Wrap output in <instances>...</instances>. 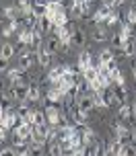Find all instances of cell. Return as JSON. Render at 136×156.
Instances as JSON below:
<instances>
[{
  "label": "cell",
  "mask_w": 136,
  "mask_h": 156,
  "mask_svg": "<svg viewBox=\"0 0 136 156\" xmlns=\"http://www.w3.org/2000/svg\"><path fill=\"white\" fill-rule=\"evenodd\" d=\"M27 94H29V84L25 82H19V84H13L8 88V97L10 99H17V101H27Z\"/></svg>",
  "instance_id": "6da1fadb"
},
{
  "label": "cell",
  "mask_w": 136,
  "mask_h": 156,
  "mask_svg": "<svg viewBox=\"0 0 136 156\" xmlns=\"http://www.w3.org/2000/svg\"><path fill=\"white\" fill-rule=\"evenodd\" d=\"M112 129H113V136H116L118 140H122V144H128V140H130V129H132V127H126V123H124V121H113V123H112Z\"/></svg>",
  "instance_id": "7a4b0ae2"
},
{
  "label": "cell",
  "mask_w": 136,
  "mask_h": 156,
  "mask_svg": "<svg viewBox=\"0 0 136 156\" xmlns=\"http://www.w3.org/2000/svg\"><path fill=\"white\" fill-rule=\"evenodd\" d=\"M46 138H48V125H33L29 142L31 144H46Z\"/></svg>",
  "instance_id": "3957f363"
},
{
  "label": "cell",
  "mask_w": 136,
  "mask_h": 156,
  "mask_svg": "<svg viewBox=\"0 0 136 156\" xmlns=\"http://www.w3.org/2000/svg\"><path fill=\"white\" fill-rule=\"evenodd\" d=\"M43 111H46V115H48V123H50V125H56V127H58L64 115H62V113L58 111L56 105H48V107H46Z\"/></svg>",
  "instance_id": "277c9868"
},
{
  "label": "cell",
  "mask_w": 136,
  "mask_h": 156,
  "mask_svg": "<svg viewBox=\"0 0 136 156\" xmlns=\"http://www.w3.org/2000/svg\"><path fill=\"white\" fill-rule=\"evenodd\" d=\"M76 107H79L80 111H85V113H89V111L95 109V101H93V93H87V94H80L79 103H76Z\"/></svg>",
  "instance_id": "5b68a950"
},
{
  "label": "cell",
  "mask_w": 136,
  "mask_h": 156,
  "mask_svg": "<svg viewBox=\"0 0 136 156\" xmlns=\"http://www.w3.org/2000/svg\"><path fill=\"white\" fill-rule=\"evenodd\" d=\"M21 123V117L17 115V111H8V113H2V127H17Z\"/></svg>",
  "instance_id": "8992f818"
},
{
  "label": "cell",
  "mask_w": 136,
  "mask_h": 156,
  "mask_svg": "<svg viewBox=\"0 0 136 156\" xmlns=\"http://www.w3.org/2000/svg\"><path fill=\"white\" fill-rule=\"evenodd\" d=\"M35 54H37V64H39L41 68H48V66H50V58H52V54H50L48 49H46V45L35 47Z\"/></svg>",
  "instance_id": "52a82bcc"
},
{
  "label": "cell",
  "mask_w": 136,
  "mask_h": 156,
  "mask_svg": "<svg viewBox=\"0 0 136 156\" xmlns=\"http://www.w3.org/2000/svg\"><path fill=\"white\" fill-rule=\"evenodd\" d=\"M31 132H33V123H29V121H21V123L15 127V133L21 136V138H25L27 142H29V138H31Z\"/></svg>",
  "instance_id": "ba28073f"
},
{
  "label": "cell",
  "mask_w": 136,
  "mask_h": 156,
  "mask_svg": "<svg viewBox=\"0 0 136 156\" xmlns=\"http://www.w3.org/2000/svg\"><path fill=\"white\" fill-rule=\"evenodd\" d=\"M112 12H113V8H105V6H103V8H99L95 15L91 16V19H93V23H97V25H105Z\"/></svg>",
  "instance_id": "9c48e42d"
},
{
  "label": "cell",
  "mask_w": 136,
  "mask_h": 156,
  "mask_svg": "<svg viewBox=\"0 0 136 156\" xmlns=\"http://www.w3.org/2000/svg\"><path fill=\"white\" fill-rule=\"evenodd\" d=\"M8 80H10V84H19V82H21V78H25V70L23 68H19V66H17V68H8Z\"/></svg>",
  "instance_id": "30bf717a"
},
{
  "label": "cell",
  "mask_w": 136,
  "mask_h": 156,
  "mask_svg": "<svg viewBox=\"0 0 136 156\" xmlns=\"http://www.w3.org/2000/svg\"><path fill=\"white\" fill-rule=\"evenodd\" d=\"M19 43L33 47V29H21L19 31Z\"/></svg>",
  "instance_id": "8fae6325"
},
{
  "label": "cell",
  "mask_w": 136,
  "mask_h": 156,
  "mask_svg": "<svg viewBox=\"0 0 136 156\" xmlns=\"http://www.w3.org/2000/svg\"><path fill=\"white\" fill-rule=\"evenodd\" d=\"M62 47H64V45H62V41H60L56 35H54V37H50L48 41H46V49H48L50 54H58Z\"/></svg>",
  "instance_id": "7c38bea8"
},
{
  "label": "cell",
  "mask_w": 136,
  "mask_h": 156,
  "mask_svg": "<svg viewBox=\"0 0 136 156\" xmlns=\"http://www.w3.org/2000/svg\"><path fill=\"white\" fill-rule=\"evenodd\" d=\"M85 43H87V35H85V31H83V29H74V31H72V45L83 47Z\"/></svg>",
  "instance_id": "4fadbf2b"
},
{
  "label": "cell",
  "mask_w": 136,
  "mask_h": 156,
  "mask_svg": "<svg viewBox=\"0 0 136 156\" xmlns=\"http://www.w3.org/2000/svg\"><path fill=\"white\" fill-rule=\"evenodd\" d=\"M93 41H97V43H105L107 41V29L103 25H97V29L93 31Z\"/></svg>",
  "instance_id": "5bb4252c"
},
{
  "label": "cell",
  "mask_w": 136,
  "mask_h": 156,
  "mask_svg": "<svg viewBox=\"0 0 136 156\" xmlns=\"http://www.w3.org/2000/svg\"><path fill=\"white\" fill-rule=\"evenodd\" d=\"M113 99L120 103V105H124L126 103V99H128V94H126V86H113Z\"/></svg>",
  "instance_id": "9a60e30c"
},
{
  "label": "cell",
  "mask_w": 136,
  "mask_h": 156,
  "mask_svg": "<svg viewBox=\"0 0 136 156\" xmlns=\"http://www.w3.org/2000/svg\"><path fill=\"white\" fill-rule=\"evenodd\" d=\"M13 55H15V47L10 45V43H4V45L0 47V60L2 62H8Z\"/></svg>",
  "instance_id": "2e32d148"
},
{
  "label": "cell",
  "mask_w": 136,
  "mask_h": 156,
  "mask_svg": "<svg viewBox=\"0 0 136 156\" xmlns=\"http://www.w3.org/2000/svg\"><path fill=\"white\" fill-rule=\"evenodd\" d=\"M70 115H72V121L76 125H87V113L80 111L79 107H76V111H70Z\"/></svg>",
  "instance_id": "e0dca14e"
},
{
  "label": "cell",
  "mask_w": 136,
  "mask_h": 156,
  "mask_svg": "<svg viewBox=\"0 0 136 156\" xmlns=\"http://www.w3.org/2000/svg\"><path fill=\"white\" fill-rule=\"evenodd\" d=\"M15 6L19 8L21 15H27V12H31V10H33V0H17Z\"/></svg>",
  "instance_id": "ac0fdd59"
},
{
  "label": "cell",
  "mask_w": 136,
  "mask_h": 156,
  "mask_svg": "<svg viewBox=\"0 0 136 156\" xmlns=\"http://www.w3.org/2000/svg\"><path fill=\"white\" fill-rule=\"evenodd\" d=\"M50 156H66V150H64V146H62V142L50 144Z\"/></svg>",
  "instance_id": "d6986e66"
},
{
  "label": "cell",
  "mask_w": 136,
  "mask_h": 156,
  "mask_svg": "<svg viewBox=\"0 0 136 156\" xmlns=\"http://www.w3.org/2000/svg\"><path fill=\"white\" fill-rule=\"evenodd\" d=\"M2 16L8 19V21H13V19H17V16H21V12H19L17 6H4L2 8Z\"/></svg>",
  "instance_id": "ffe728a7"
},
{
  "label": "cell",
  "mask_w": 136,
  "mask_h": 156,
  "mask_svg": "<svg viewBox=\"0 0 136 156\" xmlns=\"http://www.w3.org/2000/svg\"><path fill=\"white\" fill-rule=\"evenodd\" d=\"M43 146H46V144H31V142H29L27 154L29 156H43Z\"/></svg>",
  "instance_id": "44dd1931"
},
{
  "label": "cell",
  "mask_w": 136,
  "mask_h": 156,
  "mask_svg": "<svg viewBox=\"0 0 136 156\" xmlns=\"http://www.w3.org/2000/svg\"><path fill=\"white\" fill-rule=\"evenodd\" d=\"M122 54L126 55V58H134V55H136V39L126 41V45H124V49H122Z\"/></svg>",
  "instance_id": "7402d4cb"
},
{
  "label": "cell",
  "mask_w": 136,
  "mask_h": 156,
  "mask_svg": "<svg viewBox=\"0 0 136 156\" xmlns=\"http://www.w3.org/2000/svg\"><path fill=\"white\" fill-rule=\"evenodd\" d=\"M39 99H41L39 86H37V84H29V94H27V101L35 103V101H39Z\"/></svg>",
  "instance_id": "603a6c76"
},
{
  "label": "cell",
  "mask_w": 136,
  "mask_h": 156,
  "mask_svg": "<svg viewBox=\"0 0 136 156\" xmlns=\"http://www.w3.org/2000/svg\"><path fill=\"white\" fill-rule=\"evenodd\" d=\"M120 119L122 121H126L128 119L130 121V117H132V105H128V103H124V105H120Z\"/></svg>",
  "instance_id": "cb8c5ba5"
},
{
  "label": "cell",
  "mask_w": 136,
  "mask_h": 156,
  "mask_svg": "<svg viewBox=\"0 0 136 156\" xmlns=\"http://www.w3.org/2000/svg\"><path fill=\"white\" fill-rule=\"evenodd\" d=\"M118 156H136V144H124Z\"/></svg>",
  "instance_id": "d4e9b609"
},
{
  "label": "cell",
  "mask_w": 136,
  "mask_h": 156,
  "mask_svg": "<svg viewBox=\"0 0 136 156\" xmlns=\"http://www.w3.org/2000/svg\"><path fill=\"white\" fill-rule=\"evenodd\" d=\"M101 101H103L105 107H109L116 99H113V90H109V88H105V90H101Z\"/></svg>",
  "instance_id": "484cf974"
},
{
  "label": "cell",
  "mask_w": 136,
  "mask_h": 156,
  "mask_svg": "<svg viewBox=\"0 0 136 156\" xmlns=\"http://www.w3.org/2000/svg\"><path fill=\"white\" fill-rule=\"evenodd\" d=\"M112 45L118 47V49H124V45H126V39H124V35H122L120 31H118V33L112 37Z\"/></svg>",
  "instance_id": "4316f807"
},
{
  "label": "cell",
  "mask_w": 136,
  "mask_h": 156,
  "mask_svg": "<svg viewBox=\"0 0 136 156\" xmlns=\"http://www.w3.org/2000/svg\"><path fill=\"white\" fill-rule=\"evenodd\" d=\"M99 60H101V62H113V51L112 49H109V47H107V49H101V54H99Z\"/></svg>",
  "instance_id": "83f0119b"
},
{
  "label": "cell",
  "mask_w": 136,
  "mask_h": 156,
  "mask_svg": "<svg viewBox=\"0 0 136 156\" xmlns=\"http://www.w3.org/2000/svg\"><path fill=\"white\" fill-rule=\"evenodd\" d=\"M126 23H130V25H134V27H136V8H130V10H128V15H126Z\"/></svg>",
  "instance_id": "f1b7e54d"
},
{
  "label": "cell",
  "mask_w": 136,
  "mask_h": 156,
  "mask_svg": "<svg viewBox=\"0 0 136 156\" xmlns=\"http://www.w3.org/2000/svg\"><path fill=\"white\" fill-rule=\"evenodd\" d=\"M8 111H10V97L2 94V113H8Z\"/></svg>",
  "instance_id": "f546056e"
},
{
  "label": "cell",
  "mask_w": 136,
  "mask_h": 156,
  "mask_svg": "<svg viewBox=\"0 0 136 156\" xmlns=\"http://www.w3.org/2000/svg\"><path fill=\"white\" fill-rule=\"evenodd\" d=\"M118 21H120V16H118V12H116V10H113L112 15H109V19H107V27H113V25H118Z\"/></svg>",
  "instance_id": "4dcf8cb0"
},
{
  "label": "cell",
  "mask_w": 136,
  "mask_h": 156,
  "mask_svg": "<svg viewBox=\"0 0 136 156\" xmlns=\"http://www.w3.org/2000/svg\"><path fill=\"white\" fill-rule=\"evenodd\" d=\"M79 62H87V64H91V62H93V55H91V51H83V54L79 55Z\"/></svg>",
  "instance_id": "1f68e13d"
},
{
  "label": "cell",
  "mask_w": 136,
  "mask_h": 156,
  "mask_svg": "<svg viewBox=\"0 0 136 156\" xmlns=\"http://www.w3.org/2000/svg\"><path fill=\"white\" fill-rule=\"evenodd\" d=\"M93 101H95V107H105L101 101V93H93Z\"/></svg>",
  "instance_id": "d6a6232c"
},
{
  "label": "cell",
  "mask_w": 136,
  "mask_h": 156,
  "mask_svg": "<svg viewBox=\"0 0 136 156\" xmlns=\"http://www.w3.org/2000/svg\"><path fill=\"white\" fill-rule=\"evenodd\" d=\"M13 31H15V29H13L10 25H6V27L2 29V35H4V37H10V35H13Z\"/></svg>",
  "instance_id": "836d02e7"
},
{
  "label": "cell",
  "mask_w": 136,
  "mask_h": 156,
  "mask_svg": "<svg viewBox=\"0 0 136 156\" xmlns=\"http://www.w3.org/2000/svg\"><path fill=\"white\" fill-rule=\"evenodd\" d=\"M130 142H132V144H136V125L130 129Z\"/></svg>",
  "instance_id": "e575fe53"
},
{
  "label": "cell",
  "mask_w": 136,
  "mask_h": 156,
  "mask_svg": "<svg viewBox=\"0 0 136 156\" xmlns=\"http://www.w3.org/2000/svg\"><path fill=\"white\" fill-rule=\"evenodd\" d=\"M52 6H64V0H48Z\"/></svg>",
  "instance_id": "d590c367"
},
{
  "label": "cell",
  "mask_w": 136,
  "mask_h": 156,
  "mask_svg": "<svg viewBox=\"0 0 136 156\" xmlns=\"http://www.w3.org/2000/svg\"><path fill=\"white\" fill-rule=\"evenodd\" d=\"M113 2H116V6H122L124 4V0H113Z\"/></svg>",
  "instance_id": "8d00e7d4"
},
{
  "label": "cell",
  "mask_w": 136,
  "mask_h": 156,
  "mask_svg": "<svg viewBox=\"0 0 136 156\" xmlns=\"http://www.w3.org/2000/svg\"><path fill=\"white\" fill-rule=\"evenodd\" d=\"M132 72H134V78H136V62H132Z\"/></svg>",
  "instance_id": "74e56055"
}]
</instances>
